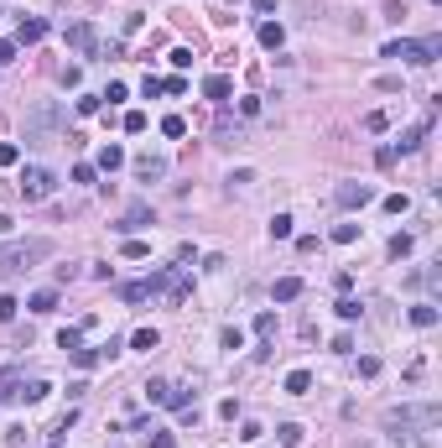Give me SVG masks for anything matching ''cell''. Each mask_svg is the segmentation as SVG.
Returning a JSON list of instances; mask_svg holds the SVG:
<instances>
[{
	"label": "cell",
	"mask_w": 442,
	"mask_h": 448,
	"mask_svg": "<svg viewBox=\"0 0 442 448\" xmlns=\"http://www.w3.org/2000/svg\"><path fill=\"white\" fill-rule=\"evenodd\" d=\"M442 422L437 401H421V407H390L385 412V433L396 448H432V427Z\"/></svg>",
	"instance_id": "1"
},
{
	"label": "cell",
	"mask_w": 442,
	"mask_h": 448,
	"mask_svg": "<svg viewBox=\"0 0 442 448\" xmlns=\"http://www.w3.org/2000/svg\"><path fill=\"white\" fill-rule=\"evenodd\" d=\"M47 256H52V240H11V245H0V282L6 276H26Z\"/></svg>",
	"instance_id": "2"
},
{
	"label": "cell",
	"mask_w": 442,
	"mask_h": 448,
	"mask_svg": "<svg viewBox=\"0 0 442 448\" xmlns=\"http://www.w3.org/2000/svg\"><path fill=\"white\" fill-rule=\"evenodd\" d=\"M437 52H442V42L432 37V42H390V48H385V58H401V63H417V68H427Z\"/></svg>",
	"instance_id": "3"
},
{
	"label": "cell",
	"mask_w": 442,
	"mask_h": 448,
	"mask_svg": "<svg viewBox=\"0 0 442 448\" xmlns=\"http://www.w3.org/2000/svg\"><path fill=\"white\" fill-rule=\"evenodd\" d=\"M52 188H58V177L47 172V167H26V172H21V198H26V203L52 198Z\"/></svg>",
	"instance_id": "4"
},
{
	"label": "cell",
	"mask_w": 442,
	"mask_h": 448,
	"mask_svg": "<svg viewBox=\"0 0 442 448\" xmlns=\"http://www.w3.org/2000/svg\"><path fill=\"white\" fill-rule=\"evenodd\" d=\"M333 203H338V209H364V203H375V188H370V183H338Z\"/></svg>",
	"instance_id": "5"
},
{
	"label": "cell",
	"mask_w": 442,
	"mask_h": 448,
	"mask_svg": "<svg viewBox=\"0 0 442 448\" xmlns=\"http://www.w3.org/2000/svg\"><path fill=\"white\" fill-rule=\"evenodd\" d=\"M58 105H42L32 120H26V141H47V130H58Z\"/></svg>",
	"instance_id": "6"
},
{
	"label": "cell",
	"mask_w": 442,
	"mask_h": 448,
	"mask_svg": "<svg viewBox=\"0 0 442 448\" xmlns=\"http://www.w3.org/2000/svg\"><path fill=\"white\" fill-rule=\"evenodd\" d=\"M47 391H52L47 380H11V386L0 391V401H42Z\"/></svg>",
	"instance_id": "7"
},
{
	"label": "cell",
	"mask_w": 442,
	"mask_h": 448,
	"mask_svg": "<svg viewBox=\"0 0 442 448\" xmlns=\"http://www.w3.org/2000/svg\"><path fill=\"white\" fill-rule=\"evenodd\" d=\"M68 42H73L78 52H89V58L99 52V32H94L89 21H73V26H68Z\"/></svg>",
	"instance_id": "8"
},
{
	"label": "cell",
	"mask_w": 442,
	"mask_h": 448,
	"mask_svg": "<svg viewBox=\"0 0 442 448\" xmlns=\"http://www.w3.org/2000/svg\"><path fill=\"white\" fill-rule=\"evenodd\" d=\"M427 130H432V115H427V120H417V125H411V130H401V141L390 146V152H396V156H401V152H417V146H421V136H427Z\"/></svg>",
	"instance_id": "9"
},
{
	"label": "cell",
	"mask_w": 442,
	"mask_h": 448,
	"mask_svg": "<svg viewBox=\"0 0 442 448\" xmlns=\"http://www.w3.org/2000/svg\"><path fill=\"white\" fill-rule=\"evenodd\" d=\"M136 177H140V183H156V177H167V156H136Z\"/></svg>",
	"instance_id": "10"
},
{
	"label": "cell",
	"mask_w": 442,
	"mask_h": 448,
	"mask_svg": "<svg viewBox=\"0 0 442 448\" xmlns=\"http://www.w3.org/2000/svg\"><path fill=\"white\" fill-rule=\"evenodd\" d=\"M260 48L281 52V48H286V26H281V21H260Z\"/></svg>",
	"instance_id": "11"
},
{
	"label": "cell",
	"mask_w": 442,
	"mask_h": 448,
	"mask_svg": "<svg viewBox=\"0 0 442 448\" xmlns=\"http://www.w3.org/2000/svg\"><path fill=\"white\" fill-rule=\"evenodd\" d=\"M229 89H234V83L224 79V73H213V79H203V99H213V105H224V99H229Z\"/></svg>",
	"instance_id": "12"
},
{
	"label": "cell",
	"mask_w": 442,
	"mask_h": 448,
	"mask_svg": "<svg viewBox=\"0 0 442 448\" xmlns=\"http://www.w3.org/2000/svg\"><path fill=\"white\" fill-rule=\"evenodd\" d=\"M42 37H47V21H42V16H32V21L21 16V32H16V42L26 48V42H42Z\"/></svg>",
	"instance_id": "13"
},
{
	"label": "cell",
	"mask_w": 442,
	"mask_h": 448,
	"mask_svg": "<svg viewBox=\"0 0 442 448\" xmlns=\"http://www.w3.org/2000/svg\"><path fill=\"white\" fill-rule=\"evenodd\" d=\"M146 224H151V209H146V203H136V209H130L115 230H125V235H130V230H146Z\"/></svg>",
	"instance_id": "14"
},
{
	"label": "cell",
	"mask_w": 442,
	"mask_h": 448,
	"mask_svg": "<svg viewBox=\"0 0 442 448\" xmlns=\"http://www.w3.org/2000/svg\"><path fill=\"white\" fill-rule=\"evenodd\" d=\"M297 297H302V282H297V276H281L276 282V303H297Z\"/></svg>",
	"instance_id": "15"
},
{
	"label": "cell",
	"mask_w": 442,
	"mask_h": 448,
	"mask_svg": "<svg viewBox=\"0 0 442 448\" xmlns=\"http://www.w3.org/2000/svg\"><path fill=\"white\" fill-rule=\"evenodd\" d=\"M307 391H313V376H307V370H291L286 376V396H307Z\"/></svg>",
	"instance_id": "16"
},
{
	"label": "cell",
	"mask_w": 442,
	"mask_h": 448,
	"mask_svg": "<svg viewBox=\"0 0 442 448\" xmlns=\"http://www.w3.org/2000/svg\"><path fill=\"white\" fill-rule=\"evenodd\" d=\"M411 323H417V329H432V323H437V307H432V303H417V307H411Z\"/></svg>",
	"instance_id": "17"
},
{
	"label": "cell",
	"mask_w": 442,
	"mask_h": 448,
	"mask_svg": "<svg viewBox=\"0 0 442 448\" xmlns=\"http://www.w3.org/2000/svg\"><path fill=\"white\" fill-rule=\"evenodd\" d=\"M156 344H162V334H156V329H136V339H130V349H146V354H151Z\"/></svg>",
	"instance_id": "18"
},
{
	"label": "cell",
	"mask_w": 442,
	"mask_h": 448,
	"mask_svg": "<svg viewBox=\"0 0 442 448\" xmlns=\"http://www.w3.org/2000/svg\"><path fill=\"white\" fill-rule=\"evenodd\" d=\"M99 167H105V172H115V167H125V152H120V146L109 141L105 152H99Z\"/></svg>",
	"instance_id": "19"
},
{
	"label": "cell",
	"mask_w": 442,
	"mask_h": 448,
	"mask_svg": "<svg viewBox=\"0 0 442 448\" xmlns=\"http://www.w3.org/2000/svg\"><path fill=\"white\" fill-rule=\"evenodd\" d=\"M120 256H125V261H146V256H151V245H146V240H125Z\"/></svg>",
	"instance_id": "20"
},
{
	"label": "cell",
	"mask_w": 442,
	"mask_h": 448,
	"mask_svg": "<svg viewBox=\"0 0 442 448\" xmlns=\"http://www.w3.org/2000/svg\"><path fill=\"white\" fill-rule=\"evenodd\" d=\"M146 396H151L156 407H167V401H172V386H167V380H146Z\"/></svg>",
	"instance_id": "21"
},
{
	"label": "cell",
	"mask_w": 442,
	"mask_h": 448,
	"mask_svg": "<svg viewBox=\"0 0 442 448\" xmlns=\"http://www.w3.org/2000/svg\"><path fill=\"white\" fill-rule=\"evenodd\" d=\"M276 438H281V448H297V443H302V427H297V422H281Z\"/></svg>",
	"instance_id": "22"
},
{
	"label": "cell",
	"mask_w": 442,
	"mask_h": 448,
	"mask_svg": "<svg viewBox=\"0 0 442 448\" xmlns=\"http://www.w3.org/2000/svg\"><path fill=\"white\" fill-rule=\"evenodd\" d=\"M291 214H276V219H271V240H291Z\"/></svg>",
	"instance_id": "23"
},
{
	"label": "cell",
	"mask_w": 442,
	"mask_h": 448,
	"mask_svg": "<svg viewBox=\"0 0 442 448\" xmlns=\"http://www.w3.org/2000/svg\"><path fill=\"white\" fill-rule=\"evenodd\" d=\"M32 313H52V307H58V292H32Z\"/></svg>",
	"instance_id": "24"
},
{
	"label": "cell",
	"mask_w": 442,
	"mask_h": 448,
	"mask_svg": "<svg viewBox=\"0 0 442 448\" xmlns=\"http://www.w3.org/2000/svg\"><path fill=\"white\" fill-rule=\"evenodd\" d=\"M333 313H338V318H344V323H354V318H359V313H364V307L354 303V297H338V307H333Z\"/></svg>",
	"instance_id": "25"
},
{
	"label": "cell",
	"mask_w": 442,
	"mask_h": 448,
	"mask_svg": "<svg viewBox=\"0 0 442 448\" xmlns=\"http://www.w3.org/2000/svg\"><path fill=\"white\" fill-rule=\"evenodd\" d=\"M58 349H68V354L83 349V329H63V334H58Z\"/></svg>",
	"instance_id": "26"
},
{
	"label": "cell",
	"mask_w": 442,
	"mask_h": 448,
	"mask_svg": "<svg viewBox=\"0 0 442 448\" xmlns=\"http://www.w3.org/2000/svg\"><path fill=\"white\" fill-rule=\"evenodd\" d=\"M146 443H151V448H177V433H167V427H151V433H146Z\"/></svg>",
	"instance_id": "27"
},
{
	"label": "cell",
	"mask_w": 442,
	"mask_h": 448,
	"mask_svg": "<svg viewBox=\"0 0 442 448\" xmlns=\"http://www.w3.org/2000/svg\"><path fill=\"white\" fill-rule=\"evenodd\" d=\"M162 136H172V141H177V136H187V120L182 115H167L162 120Z\"/></svg>",
	"instance_id": "28"
},
{
	"label": "cell",
	"mask_w": 442,
	"mask_h": 448,
	"mask_svg": "<svg viewBox=\"0 0 442 448\" xmlns=\"http://www.w3.org/2000/svg\"><path fill=\"white\" fill-rule=\"evenodd\" d=\"M333 240L338 245H354V240H359V224H333Z\"/></svg>",
	"instance_id": "29"
},
{
	"label": "cell",
	"mask_w": 442,
	"mask_h": 448,
	"mask_svg": "<svg viewBox=\"0 0 442 448\" xmlns=\"http://www.w3.org/2000/svg\"><path fill=\"white\" fill-rule=\"evenodd\" d=\"M16 313H21V303L6 292V297H0V323H16Z\"/></svg>",
	"instance_id": "30"
},
{
	"label": "cell",
	"mask_w": 442,
	"mask_h": 448,
	"mask_svg": "<svg viewBox=\"0 0 442 448\" xmlns=\"http://www.w3.org/2000/svg\"><path fill=\"white\" fill-rule=\"evenodd\" d=\"M16 162H21V146H16V141H0V167H16Z\"/></svg>",
	"instance_id": "31"
},
{
	"label": "cell",
	"mask_w": 442,
	"mask_h": 448,
	"mask_svg": "<svg viewBox=\"0 0 442 448\" xmlns=\"http://www.w3.org/2000/svg\"><path fill=\"white\" fill-rule=\"evenodd\" d=\"M120 297H125V303H146V282H125Z\"/></svg>",
	"instance_id": "32"
},
{
	"label": "cell",
	"mask_w": 442,
	"mask_h": 448,
	"mask_svg": "<svg viewBox=\"0 0 442 448\" xmlns=\"http://www.w3.org/2000/svg\"><path fill=\"white\" fill-rule=\"evenodd\" d=\"M255 334L271 339V334H276V313H255Z\"/></svg>",
	"instance_id": "33"
},
{
	"label": "cell",
	"mask_w": 442,
	"mask_h": 448,
	"mask_svg": "<svg viewBox=\"0 0 442 448\" xmlns=\"http://www.w3.org/2000/svg\"><path fill=\"white\" fill-rule=\"evenodd\" d=\"M73 365H83V370H94V365H99V349H73Z\"/></svg>",
	"instance_id": "34"
},
{
	"label": "cell",
	"mask_w": 442,
	"mask_h": 448,
	"mask_svg": "<svg viewBox=\"0 0 442 448\" xmlns=\"http://www.w3.org/2000/svg\"><path fill=\"white\" fill-rule=\"evenodd\" d=\"M411 245H417L411 235H396V240H390V256H396V261H401V256H411Z\"/></svg>",
	"instance_id": "35"
},
{
	"label": "cell",
	"mask_w": 442,
	"mask_h": 448,
	"mask_svg": "<svg viewBox=\"0 0 442 448\" xmlns=\"http://www.w3.org/2000/svg\"><path fill=\"white\" fill-rule=\"evenodd\" d=\"M219 344H224V349H244V334H240V329H224Z\"/></svg>",
	"instance_id": "36"
},
{
	"label": "cell",
	"mask_w": 442,
	"mask_h": 448,
	"mask_svg": "<svg viewBox=\"0 0 442 448\" xmlns=\"http://www.w3.org/2000/svg\"><path fill=\"white\" fill-rule=\"evenodd\" d=\"M411 209V198H406V193H396V198H385V214H406Z\"/></svg>",
	"instance_id": "37"
},
{
	"label": "cell",
	"mask_w": 442,
	"mask_h": 448,
	"mask_svg": "<svg viewBox=\"0 0 442 448\" xmlns=\"http://www.w3.org/2000/svg\"><path fill=\"white\" fill-rule=\"evenodd\" d=\"M172 68H193V48H172Z\"/></svg>",
	"instance_id": "38"
},
{
	"label": "cell",
	"mask_w": 442,
	"mask_h": 448,
	"mask_svg": "<svg viewBox=\"0 0 442 448\" xmlns=\"http://www.w3.org/2000/svg\"><path fill=\"white\" fill-rule=\"evenodd\" d=\"M125 130H130V136H140V130H146V115H140V110H130V115H125Z\"/></svg>",
	"instance_id": "39"
},
{
	"label": "cell",
	"mask_w": 442,
	"mask_h": 448,
	"mask_svg": "<svg viewBox=\"0 0 442 448\" xmlns=\"http://www.w3.org/2000/svg\"><path fill=\"white\" fill-rule=\"evenodd\" d=\"M390 125V120H385V110H370V115H364V130H385Z\"/></svg>",
	"instance_id": "40"
},
{
	"label": "cell",
	"mask_w": 442,
	"mask_h": 448,
	"mask_svg": "<svg viewBox=\"0 0 442 448\" xmlns=\"http://www.w3.org/2000/svg\"><path fill=\"white\" fill-rule=\"evenodd\" d=\"M162 94H187V79H162Z\"/></svg>",
	"instance_id": "41"
},
{
	"label": "cell",
	"mask_w": 442,
	"mask_h": 448,
	"mask_svg": "<svg viewBox=\"0 0 442 448\" xmlns=\"http://www.w3.org/2000/svg\"><path fill=\"white\" fill-rule=\"evenodd\" d=\"M99 105H105V99H99V94H83V99H78V115H94V110H99Z\"/></svg>",
	"instance_id": "42"
},
{
	"label": "cell",
	"mask_w": 442,
	"mask_h": 448,
	"mask_svg": "<svg viewBox=\"0 0 442 448\" xmlns=\"http://www.w3.org/2000/svg\"><path fill=\"white\" fill-rule=\"evenodd\" d=\"M6 63H16V42H0V68Z\"/></svg>",
	"instance_id": "43"
},
{
	"label": "cell",
	"mask_w": 442,
	"mask_h": 448,
	"mask_svg": "<svg viewBox=\"0 0 442 448\" xmlns=\"http://www.w3.org/2000/svg\"><path fill=\"white\" fill-rule=\"evenodd\" d=\"M250 6H255V11L266 16V21H271V11H276V0H250Z\"/></svg>",
	"instance_id": "44"
}]
</instances>
